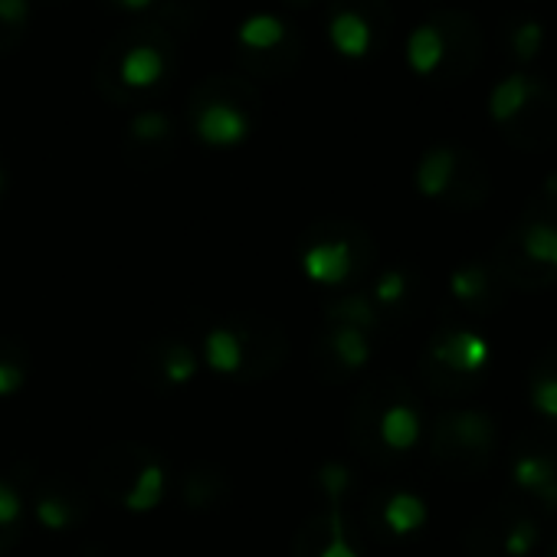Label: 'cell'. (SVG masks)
Returning <instances> with one entry per match:
<instances>
[{
    "instance_id": "cell-1",
    "label": "cell",
    "mask_w": 557,
    "mask_h": 557,
    "mask_svg": "<svg viewBox=\"0 0 557 557\" xmlns=\"http://www.w3.org/2000/svg\"><path fill=\"white\" fill-rule=\"evenodd\" d=\"M174 37L154 21L141 17L119 30L96 63V89L115 106L151 99L174 73Z\"/></svg>"
},
{
    "instance_id": "cell-2",
    "label": "cell",
    "mask_w": 557,
    "mask_h": 557,
    "mask_svg": "<svg viewBox=\"0 0 557 557\" xmlns=\"http://www.w3.org/2000/svg\"><path fill=\"white\" fill-rule=\"evenodd\" d=\"M203 364L230 381H262L286 358V335L269 319H220L203 332Z\"/></svg>"
},
{
    "instance_id": "cell-3",
    "label": "cell",
    "mask_w": 557,
    "mask_h": 557,
    "mask_svg": "<svg viewBox=\"0 0 557 557\" xmlns=\"http://www.w3.org/2000/svg\"><path fill=\"white\" fill-rule=\"evenodd\" d=\"M256 112H259V92L239 73H213L187 99L190 128L210 148L239 145L249 135Z\"/></svg>"
},
{
    "instance_id": "cell-4",
    "label": "cell",
    "mask_w": 557,
    "mask_h": 557,
    "mask_svg": "<svg viewBox=\"0 0 557 557\" xmlns=\"http://www.w3.org/2000/svg\"><path fill=\"white\" fill-rule=\"evenodd\" d=\"M92 485L99 495L112 498L125 511L145 515L164 502L168 469L154 449L138 443H119L96 459Z\"/></svg>"
},
{
    "instance_id": "cell-5",
    "label": "cell",
    "mask_w": 557,
    "mask_h": 557,
    "mask_svg": "<svg viewBox=\"0 0 557 557\" xmlns=\"http://www.w3.org/2000/svg\"><path fill=\"white\" fill-rule=\"evenodd\" d=\"M299 262L315 286L345 289L368 269L371 243L364 230H358L348 220H322L302 233Z\"/></svg>"
},
{
    "instance_id": "cell-6",
    "label": "cell",
    "mask_w": 557,
    "mask_h": 557,
    "mask_svg": "<svg viewBox=\"0 0 557 557\" xmlns=\"http://www.w3.org/2000/svg\"><path fill=\"white\" fill-rule=\"evenodd\" d=\"M14 482L24 492L27 502V515L53 534H66L73 528H79L89 518L92 498L89 492L60 472H40L37 466H17L14 469Z\"/></svg>"
},
{
    "instance_id": "cell-7",
    "label": "cell",
    "mask_w": 557,
    "mask_h": 557,
    "mask_svg": "<svg viewBox=\"0 0 557 557\" xmlns=\"http://www.w3.org/2000/svg\"><path fill=\"white\" fill-rule=\"evenodd\" d=\"M351 472L342 462H325L319 469V488L329 502L322 515H312L296 534V557H358L345 521V492Z\"/></svg>"
},
{
    "instance_id": "cell-8",
    "label": "cell",
    "mask_w": 557,
    "mask_h": 557,
    "mask_svg": "<svg viewBox=\"0 0 557 557\" xmlns=\"http://www.w3.org/2000/svg\"><path fill=\"white\" fill-rule=\"evenodd\" d=\"M351 430H355V440H361L358 443L361 449L374 436L391 453H407L420 440V413H417V407L410 400H404L397 394L387 397V394H377V391H364L358 407H355Z\"/></svg>"
},
{
    "instance_id": "cell-9",
    "label": "cell",
    "mask_w": 557,
    "mask_h": 557,
    "mask_svg": "<svg viewBox=\"0 0 557 557\" xmlns=\"http://www.w3.org/2000/svg\"><path fill=\"white\" fill-rule=\"evenodd\" d=\"M200 371V355L181 335H161L141 348L135 374L154 394H174L187 387Z\"/></svg>"
},
{
    "instance_id": "cell-10",
    "label": "cell",
    "mask_w": 557,
    "mask_h": 557,
    "mask_svg": "<svg viewBox=\"0 0 557 557\" xmlns=\"http://www.w3.org/2000/svg\"><path fill=\"white\" fill-rule=\"evenodd\" d=\"M315 374L329 384H338L358 371L368 368L371 361V335L351 325H329L325 335L315 342L312 351Z\"/></svg>"
},
{
    "instance_id": "cell-11",
    "label": "cell",
    "mask_w": 557,
    "mask_h": 557,
    "mask_svg": "<svg viewBox=\"0 0 557 557\" xmlns=\"http://www.w3.org/2000/svg\"><path fill=\"white\" fill-rule=\"evenodd\" d=\"M174 148V122L164 112H138L125 135V151L138 168H158Z\"/></svg>"
},
{
    "instance_id": "cell-12",
    "label": "cell",
    "mask_w": 557,
    "mask_h": 557,
    "mask_svg": "<svg viewBox=\"0 0 557 557\" xmlns=\"http://www.w3.org/2000/svg\"><path fill=\"white\" fill-rule=\"evenodd\" d=\"M492 443V420L485 413H449L440 420L433 449L440 456H453L456 449L469 453V449H485Z\"/></svg>"
},
{
    "instance_id": "cell-13",
    "label": "cell",
    "mask_w": 557,
    "mask_h": 557,
    "mask_svg": "<svg viewBox=\"0 0 557 557\" xmlns=\"http://www.w3.org/2000/svg\"><path fill=\"white\" fill-rule=\"evenodd\" d=\"M430 355L453 374H475L488 361V345L475 332H446L433 342Z\"/></svg>"
},
{
    "instance_id": "cell-14",
    "label": "cell",
    "mask_w": 557,
    "mask_h": 557,
    "mask_svg": "<svg viewBox=\"0 0 557 557\" xmlns=\"http://www.w3.org/2000/svg\"><path fill=\"white\" fill-rule=\"evenodd\" d=\"M302 60V40L296 30H289V37L272 47V50H262V53H249V50H239V66L252 76H265V79H283L289 73H296Z\"/></svg>"
},
{
    "instance_id": "cell-15",
    "label": "cell",
    "mask_w": 557,
    "mask_h": 557,
    "mask_svg": "<svg viewBox=\"0 0 557 557\" xmlns=\"http://www.w3.org/2000/svg\"><path fill=\"white\" fill-rule=\"evenodd\" d=\"M329 37H332V44H335L338 53H345V57H364L374 47V24L361 11L335 4L332 24H329Z\"/></svg>"
},
{
    "instance_id": "cell-16",
    "label": "cell",
    "mask_w": 557,
    "mask_h": 557,
    "mask_svg": "<svg viewBox=\"0 0 557 557\" xmlns=\"http://www.w3.org/2000/svg\"><path fill=\"white\" fill-rule=\"evenodd\" d=\"M27 502L14 475H0V554H11L27 528Z\"/></svg>"
},
{
    "instance_id": "cell-17",
    "label": "cell",
    "mask_w": 557,
    "mask_h": 557,
    "mask_svg": "<svg viewBox=\"0 0 557 557\" xmlns=\"http://www.w3.org/2000/svg\"><path fill=\"white\" fill-rule=\"evenodd\" d=\"M30 351L17 338L0 335V400L17 397L30 384Z\"/></svg>"
},
{
    "instance_id": "cell-18",
    "label": "cell",
    "mask_w": 557,
    "mask_h": 557,
    "mask_svg": "<svg viewBox=\"0 0 557 557\" xmlns=\"http://www.w3.org/2000/svg\"><path fill=\"white\" fill-rule=\"evenodd\" d=\"M381 521L387 524L391 534L404 537V534H413L423 528L426 521V505L420 495L413 492H391L381 505Z\"/></svg>"
},
{
    "instance_id": "cell-19",
    "label": "cell",
    "mask_w": 557,
    "mask_h": 557,
    "mask_svg": "<svg viewBox=\"0 0 557 557\" xmlns=\"http://www.w3.org/2000/svg\"><path fill=\"white\" fill-rule=\"evenodd\" d=\"M226 475L213 466H194L190 472H184L181 482V495L187 508H213L216 502H223L226 495Z\"/></svg>"
},
{
    "instance_id": "cell-20",
    "label": "cell",
    "mask_w": 557,
    "mask_h": 557,
    "mask_svg": "<svg viewBox=\"0 0 557 557\" xmlns=\"http://www.w3.org/2000/svg\"><path fill=\"white\" fill-rule=\"evenodd\" d=\"M443 57H446V37H443L440 27L423 24V27H417L407 37V63H410L413 73H420V76L436 73V66L443 63Z\"/></svg>"
},
{
    "instance_id": "cell-21",
    "label": "cell",
    "mask_w": 557,
    "mask_h": 557,
    "mask_svg": "<svg viewBox=\"0 0 557 557\" xmlns=\"http://www.w3.org/2000/svg\"><path fill=\"white\" fill-rule=\"evenodd\" d=\"M289 24L286 21H278L272 14H252L239 24L236 30V44L239 50H249V53H262V50H272L278 47L286 37H289Z\"/></svg>"
},
{
    "instance_id": "cell-22",
    "label": "cell",
    "mask_w": 557,
    "mask_h": 557,
    "mask_svg": "<svg viewBox=\"0 0 557 557\" xmlns=\"http://www.w3.org/2000/svg\"><path fill=\"white\" fill-rule=\"evenodd\" d=\"M456 174V154L449 148H430L417 168V187L423 197H443Z\"/></svg>"
},
{
    "instance_id": "cell-23",
    "label": "cell",
    "mask_w": 557,
    "mask_h": 557,
    "mask_svg": "<svg viewBox=\"0 0 557 557\" xmlns=\"http://www.w3.org/2000/svg\"><path fill=\"white\" fill-rule=\"evenodd\" d=\"M158 11L151 14L171 37L174 34H190L203 14H207V0H158Z\"/></svg>"
},
{
    "instance_id": "cell-24",
    "label": "cell",
    "mask_w": 557,
    "mask_h": 557,
    "mask_svg": "<svg viewBox=\"0 0 557 557\" xmlns=\"http://www.w3.org/2000/svg\"><path fill=\"white\" fill-rule=\"evenodd\" d=\"M528 99H531V83L521 73H515V76L502 79L492 89V96H488V115L495 122H508V119H515L524 109Z\"/></svg>"
},
{
    "instance_id": "cell-25",
    "label": "cell",
    "mask_w": 557,
    "mask_h": 557,
    "mask_svg": "<svg viewBox=\"0 0 557 557\" xmlns=\"http://www.w3.org/2000/svg\"><path fill=\"white\" fill-rule=\"evenodd\" d=\"M410 296V275L404 269H387L377 275V283L371 289V302L374 309H397L404 306Z\"/></svg>"
},
{
    "instance_id": "cell-26",
    "label": "cell",
    "mask_w": 557,
    "mask_h": 557,
    "mask_svg": "<svg viewBox=\"0 0 557 557\" xmlns=\"http://www.w3.org/2000/svg\"><path fill=\"white\" fill-rule=\"evenodd\" d=\"M515 482L528 492H541L557 479V466L547 456H521L511 469Z\"/></svg>"
},
{
    "instance_id": "cell-27",
    "label": "cell",
    "mask_w": 557,
    "mask_h": 557,
    "mask_svg": "<svg viewBox=\"0 0 557 557\" xmlns=\"http://www.w3.org/2000/svg\"><path fill=\"white\" fill-rule=\"evenodd\" d=\"M521 246H524V256H528V259L547 262V265L557 269V230H554L550 223H534V226L524 233Z\"/></svg>"
},
{
    "instance_id": "cell-28",
    "label": "cell",
    "mask_w": 557,
    "mask_h": 557,
    "mask_svg": "<svg viewBox=\"0 0 557 557\" xmlns=\"http://www.w3.org/2000/svg\"><path fill=\"white\" fill-rule=\"evenodd\" d=\"M449 289L459 302H475L479 296H485V272L479 265H469V269H459L453 272L449 278Z\"/></svg>"
},
{
    "instance_id": "cell-29",
    "label": "cell",
    "mask_w": 557,
    "mask_h": 557,
    "mask_svg": "<svg viewBox=\"0 0 557 557\" xmlns=\"http://www.w3.org/2000/svg\"><path fill=\"white\" fill-rule=\"evenodd\" d=\"M541 47H544V27L541 24H534V21H524L518 30H515V37H511V53L518 57V60H534L537 53H541Z\"/></svg>"
},
{
    "instance_id": "cell-30",
    "label": "cell",
    "mask_w": 557,
    "mask_h": 557,
    "mask_svg": "<svg viewBox=\"0 0 557 557\" xmlns=\"http://www.w3.org/2000/svg\"><path fill=\"white\" fill-rule=\"evenodd\" d=\"M534 541H537V528L531 521H518L505 537V554L508 557H524L534 547Z\"/></svg>"
},
{
    "instance_id": "cell-31",
    "label": "cell",
    "mask_w": 557,
    "mask_h": 557,
    "mask_svg": "<svg viewBox=\"0 0 557 557\" xmlns=\"http://www.w3.org/2000/svg\"><path fill=\"white\" fill-rule=\"evenodd\" d=\"M531 404L547 413V417H557V377H544V381H534V391H531Z\"/></svg>"
},
{
    "instance_id": "cell-32",
    "label": "cell",
    "mask_w": 557,
    "mask_h": 557,
    "mask_svg": "<svg viewBox=\"0 0 557 557\" xmlns=\"http://www.w3.org/2000/svg\"><path fill=\"white\" fill-rule=\"evenodd\" d=\"M24 34L27 30H17V27H8L4 21H0V57L4 53H11L21 40H24Z\"/></svg>"
},
{
    "instance_id": "cell-33",
    "label": "cell",
    "mask_w": 557,
    "mask_h": 557,
    "mask_svg": "<svg viewBox=\"0 0 557 557\" xmlns=\"http://www.w3.org/2000/svg\"><path fill=\"white\" fill-rule=\"evenodd\" d=\"M106 4H112L119 11H132V14H145L158 4V0H106Z\"/></svg>"
},
{
    "instance_id": "cell-34",
    "label": "cell",
    "mask_w": 557,
    "mask_h": 557,
    "mask_svg": "<svg viewBox=\"0 0 557 557\" xmlns=\"http://www.w3.org/2000/svg\"><path fill=\"white\" fill-rule=\"evenodd\" d=\"M283 4H289V8H306V4H312V0H283Z\"/></svg>"
},
{
    "instance_id": "cell-35",
    "label": "cell",
    "mask_w": 557,
    "mask_h": 557,
    "mask_svg": "<svg viewBox=\"0 0 557 557\" xmlns=\"http://www.w3.org/2000/svg\"><path fill=\"white\" fill-rule=\"evenodd\" d=\"M0 194H4V168H0Z\"/></svg>"
},
{
    "instance_id": "cell-36",
    "label": "cell",
    "mask_w": 557,
    "mask_h": 557,
    "mask_svg": "<svg viewBox=\"0 0 557 557\" xmlns=\"http://www.w3.org/2000/svg\"><path fill=\"white\" fill-rule=\"evenodd\" d=\"M547 187H550V190H557V177H550V181H547Z\"/></svg>"
},
{
    "instance_id": "cell-37",
    "label": "cell",
    "mask_w": 557,
    "mask_h": 557,
    "mask_svg": "<svg viewBox=\"0 0 557 557\" xmlns=\"http://www.w3.org/2000/svg\"><path fill=\"white\" fill-rule=\"evenodd\" d=\"M554 554H557V547H554Z\"/></svg>"
}]
</instances>
